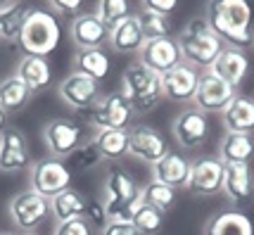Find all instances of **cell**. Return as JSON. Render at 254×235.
Returning <instances> with one entry per match:
<instances>
[{
  "mask_svg": "<svg viewBox=\"0 0 254 235\" xmlns=\"http://www.w3.org/2000/svg\"><path fill=\"white\" fill-rule=\"evenodd\" d=\"M204 19L226 48L245 50L247 45L254 43L252 7L245 0H211L207 5Z\"/></svg>",
  "mask_w": 254,
  "mask_h": 235,
  "instance_id": "6da1fadb",
  "label": "cell"
},
{
  "mask_svg": "<svg viewBox=\"0 0 254 235\" xmlns=\"http://www.w3.org/2000/svg\"><path fill=\"white\" fill-rule=\"evenodd\" d=\"M143 188L135 183L133 176H128V171H124L122 167H110L105 178V192H102L107 221L131 224L135 212L143 207Z\"/></svg>",
  "mask_w": 254,
  "mask_h": 235,
  "instance_id": "7a4b0ae2",
  "label": "cell"
},
{
  "mask_svg": "<svg viewBox=\"0 0 254 235\" xmlns=\"http://www.w3.org/2000/svg\"><path fill=\"white\" fill-rule=\"evenodd\" d=\"M178 48H181V55L183 62H188L190 67L202 69V71H209L211 64L216 62V57L223 53V41L211 31L209 22L204 17H192L186 29L178 34Z\"/></svg>",
  "mask_w": 254,
  "mask_h": 235,
  "instance_id": "3957f363",
  "label": "cell"
},
{
  "mask_svg": "<svg viewBox=\"0 0 254 235\" xmlns=\"http://www.w3.org/2000/svg\"><path fill=\"white\" fill-rule=\"evenodd\" d=\"M122 93L124 98L131 102L135 114H147L152 112L157 105L162 102L164 93H162V76L143 67L140 62H133L124 69L122 76Z\"/></svg>",
  "mask_w": 254,
  "mask_h": 235,
  "instance_id": "277c9868",
  "label": "cell"
},
{
  "mask_svg": "<svg viewBox=\"0 0 254 235\" xmlns=\"http://www.w3.org/2000/svg\"><path fill=\"white\" fill-rule=\"evenodd\" d=\"M62 38V29L60 22L53 12L48 10H36L33 7L24 22L22 36H19V48L24 55H36V57H48L55 53Z\"/></svg>",
  "mask_w": 254,
  "mask_h": 235,
  "instance_id": "5b68a950",
  "label": "cell"
},
{
  "mask_svg": "<svg viewBox=\"0 0 254 235\" xmlns=\"http://www.w3.org/2000/svg\"><path fill=\"white\" fill-rule=\"evenodd\" d=\"M131 102L124 98L122 90H114L102 95L93 107L88 110V123L95 128V133L100 131H128V123L133 121Z\"/></svg>",
  "mask_w": 254,
  "mask_h": 235,
  "instance_id": "8992f818",
  "label": "cell"
},
{
  "mask_svg": "<svg viewBox=\"0 0 254 235\" xmlns=\"http://www.w3.org/2000/svg\"><path fill=\"white\" fill-rule=\"evenodd\" d=\"M7 214H10L12 224L24 233H36L53 216L50 214V200L33 192L31 188L12 197L10 204H7Z\"/></svg>",
  "mask_w": 254,
  "mask_h": 235,
  "instance_id": "52a82bcc",
  "label": "cell"
},
{
  "mask_svg": "<svg viewBox=\"0 0 254 235\" xmlns=\"http://www.w3.org/2000/svg\"><path fill=\"white\" fill-rule=\"evenodd\" d=\"M71 169L57 157H45L33 164L31 171V190L43 195L45 200H53L60 192L71 188Z\"/></svg>",
  "mask_w": 254,
  "mask_h": 235,
  "instance_id": "ba28073f",
  "label": "cell"
},
{
  "mask_svg": "<svg viewBox=\"0 0 254 235\" xmlns=\"http://www.w3.org/2000/svg\"><path fill=\"white\" fill-rule=\"evenodd\" d=\"M223 174H226V164L219 157H199L190 167L186 190L195 197L219 195L223 190Z\"/></svg>",
  "mask_w": 254,
  "mask_h": 235,
  "instance_id": "9c48e42d",
  "label": "cell"
},
{
  "mask_svg": "<svg viewBox=\"0 0 254 235\" xmlns=\"http://www.w3.org/2000/svg\"><path fill=\"white\" fill-rule=\"evenodd\" d=\"M43 143L57 159H69L74 150L83 145V128L71 119H50L43 126Z\"/></svg>",
  "mask_w": 254,
  "mask_h": 235,
  "instance_id": "30bf717a",
  "label": "cell"
},
{
  "mask_svg": "<svg viewBox=\"0 0 254 235\" xmlns=\"http://www.w3.org/2000/svg\"><path fill=\"white\" fill-rule=\"evenodd\" d=\"M238 95L240 93H238L235 86L226 83L223 78H219L216 74H211V71H202L192 100L197 105V110H202V112L207 114V112H223Z\"/></svg>",
  "mask_w": 254,
  "mask_h": 235,
  "instance_id": "8fae6325",
  "label": "cell"
},
{
  "mask_svg": "<svg viewBox=\"0 0 254 235\" xmlns=\"http://www.w3.org/2000/svg\"><path fill=\"white\" fill-rule=\"evenodd\" d=\"M169 152V145H166V138L155 126H145V123H138L128 128V155L140 159L145 164H157L162 157Z\"/></svg>",
  "mask_w": 254,
  "mask_h": 235,
  "instance_id": "7c38bea8",
  "label": "cell"
},
{
  "mask_svg": "<svg viewBox=\"0 0 254 235\" xmlns=\"http://www.w3.org/2000/svg\"><path fill=\"white\" fill-rule=\"evenodd\" d=\"M57 93H60V98H62L71 110H76V112L90 110V107L102 98L98 81L83 76V74H78V71H71L69 76L62 78V83L57 86Z\"/></svg>",
  "mask_w": 254,
  "mask_h": 235,
  "instance_id": "4fadbf2b",
  "label": "cell"
},
{
  "mask_svg": "<svg viewBox=\"0 0 254 235\" xmlns=\"http://www.w3.org/2000/svg\"><path fill=\"white\" fill-rule=\"evenodd\" d=\"M138 62L162 76L174 67H178L183 62V55H181L178 41L174 36H169V38H159V41H147L143 50L138 53Z\"/></svg>",
  "mask_w": 254,
  "mask_h": 235,
  "instance_id": "5bb4252c",
  "label": "cell"
},
{
  "mask_svg": "<svg viewBox=\"0 0 254 235\" xmlns=\"http://www.w3.org/2000/svg\"><path fill=\"white\" fill-rule=\"evenodd\" d=\"M176 143L186 150H197L209 135V119L202 110H183L171 123Z\"/></svg>",
  "mask_w": 254,
  "mask_h": 235,
  "instance_id": "9a60e30c",
  "label": "cell"
},
{
  "mask_svg": "<svg viewBox=\"0 0 254 235\" xmlns=\"http://www.w3.org/2000/svg\"><path fill=\"white\" fill-rule=\"evenodd\" d=\"M29 164H31V150L26 135L19 128L7 126L0 133V171L14 174V171H24Z\"/></svg>",
  "mask_w": 254,
  "mask_h": 235,
  "instance_id": "2e32d148",
  "label": "cell"
},
{
  "mask_svg": "<svg viewBox=\"0 0 254 235\" xmlns=\"http://www.w3.org/2000/svg\"><path fill=\"white\" fill-rule=\"evenodd\" d=\"M199 83V71L190 67L188 62H181L171 71L162 74V93L171 102H190L195 98Z\"/></svg>",
  "mask_w": 254,
  "mask_h": 235,
  "instance_id": "e0dca14e",
  "label": "cell"
},
{
  "mask_svg": "<svg viewBox=\"0 0 254 235\" xmlns=\"http://www.w3.org/2000/svg\"><path fill=\"white\" fill-rule=\"evenodd\" d=\"M69 36L78 50H98L105 43H110V31L95 17V12H81L76 19H71Z\"/></svg>",
  "mask_w": 254,
  "mask_h": 235,
  "instance_id": "ac0fdd59",
  "label": "cell"
},
{
  "mask_svg": "<svg viewBox=\"0 0 254 235\" xmlns=\"http://www.w3.org/2000/svg\"><path fill=\"white\" fill-rule=\"evenodd\" d=\"M190 167H192V162L186 159V155L169 150L157 164H152V180H159L169 188H186Z\"/></svg>",
  "mask_w": 254,
  "mask_h": 235,
  "instance_id": "d6986e66",
  "label": "cell"
},
{
  "mask_svg": "<svg viewBox=\"0 0 254 235\" xmlns=\"http://www.w3.org/2000/svg\"><path fill=\"white\" fill-rule=\"evenodd\" d=\"M223 195L233 204H247L254 197V176L250 164H226Z\"/></svg>",
  "mask_w": 254,
  "mask_h": 235,
  "instance_id": "ffe728a7",
  "label": "cell"
},
{
  "mask_svg": "<svg viewBox=\"0 0 254 235\" xmlns=\"http://www.w3.org/2000/svg\"><path fill=\"white\" fill-rule=\"evenodd\" d=\"M211 74H216L219 78H223L226 83L231 86H240L245 78H247V71H250V57L245 55V50H238V48H223V53L216 57V62L211 64L209 69Z\"/></svg>",
  "mask_w": 254,
  "mask_h": 235,
  "instance_id": "44dd1931",
  "label": "cell"
},
{
  "mask_svg": "<svg viewBox=\"0 0 254 235\" xmlns=\"http://www.w3.org/2000/svg\"><path fill=\"white\" fill-rule=\"evenodd\" d=\"M143 45H145V36H143V29H140L138 14H131L117 29L110 31V48H112V53H117V55L140 53Z\"/></svg>",
  "mask_w": 254,
  "mask_h": 235,
  "instance_id": "7402d4cb",
  "label": "cell"
},
{
  "mask_svg": "<svg viewBox=\"0 0 254 235\" xmlns=\"http://www.w3.org/2000/svg\"><path fill=\"white\" fill-rule=\"evenodd\" d=\"M204 235H254V224L243 209H223L204 224Z\"/></svg>",
  "mask_w": 254,
  "mask_h": 235,
  "instance_id": "603a6c76",
  "label": "cell"
},
{
  "mask_svg": "<svg viewBox=\"0 0 254 235\" xmlns=\"http://www.w3.org/2000/svg\"><path fill=\"white\" fill-rule=\"evenodd\" d=\"M17 76L24 81V86L36 93H43L50 81H53V71H50V62L48 57H36V55H24L17 64Z\"/></svg>",
  "mask_w": 254,
  "mask_h": 235,
  "instance_id": "cb8c5ba5",
  "label": "cell"
},
{
  "mask_svg": "<svg viewBox=\"0 0 254 235\" xmlns=\"http://www.w3.org/2000/svg\"><path fill=\"white\" fill-rule=\"evenodd\" d=\"M223 128L226 133H245L252 135L254 131V100L238 95L223 110Z\"/></svg>",
  "mask_w": 254,
  "mask_h": 235,
  "instance_id": "d4e9b609",
  "label": "cell"
},
{
  "mask_svg": "<svg viewBox=\"0 0 254 235\" xmlns=\"http://www.w3.org/2000/svg\"><path fill=\"white\" fill-rule=\"evenodd\" d=\"M110 55L102 48H98V50H76V55H74V71L93 78L98 83L102 78L110 76Z\"/></svg>",
  "mask_w": 254,
  "mask_h": 235,
  "instance_id": "484cf974",
  "label": "cell"
},
{
  "mask_svg": "<svg viewBox=\"0 0 254 235\" xmlns=\"http://www.w3.org/2000/svg\"><path fill=\"white\" fill-rule=\"evenodd\" d=\"M86 202H88V197H83L74 188L60 192L57 197L50 200V214H53L55 224H64V221H71V219H83Z\"/></svg>",
  "mask_w": 254,
  "mask_h": 235,
  "instance_id": "4316f807",
  "label": "cell"
},
{
  "mask_svg": "<svg viewBox=\"0 0 254 235\" xmlns=\"http://www.w3.org/2000/svg\"><path fill=\"white\" fill-rule=\"evenodd\" d=\"M254 155V138L245 133H226L221 138L219 159L223 164H247Z\"/></svg>",
  "mask_w": 254,
  "mask_h": 235,
  "instance_id": "83f0119b",
  "label": "cell"
},
{
  "mask_svg": "<svg viewBox=\"0 0 254 235\" xmlns=\"http://www.w3.org/2000/svg\"><path fill=\"white\" fill-rule=\"evenodd\" d=\"M31 90L24 86V81L17 74L7 76L5 81H0V107L5 110V114H19L31 100Z\"/></svg>",
  "mask_w": 254,
  "mask_h": 235,
  "instance_id": "f1b7e54d",
  "label": "cell"
},
{
  "mask_svg": "<svg viewBox=\"0 0 254 235\" xmlns=\"http://www.w3.org/2000/svg\"><path fill=\"white\" fill-rule=\"evenodd\" d=\"M93 143L98 147L102 159L117 162L128 155V131H100L95 133Z\"/></svg>",
  "mask_w": 254,
  "mask_h": 235,
  "instance_id": "f546056e",
  "label": "cell"
},
{
  "mask_svg": "<svg viewBox=\"0 0 254 235\" xmlns=\"http://www.w3.org/2000/svg\"><path fill=\"white\" fill-rule=\"evenodd\" d=\"M95 17L105 24V29H117L124 19L131 17V5L126 0H100L95 5Z\"/></svg>",
  "mask_w": 254,
  "mask_h": 235,
  "instance_id": "4dcf8cb0",
  "label": "cell"
},
{
  "mask_svg": "<svg viewBox=\"0 0 254 235\" xmlns=\"http://www.w3.org/2000/svg\"><path fill=\"white\" fill-rule=\"evenodd\" d=\"M143 200L145 204H150V207L159 209L162 214H166L176 204V188H169V185L159 183V180H150V185L143 188Z\"/></svg>",
  "mask_w": 254,
  "mask_h": 235,
  "instance_id": "1f68e13d",
  "label": "cell"
},
{
  "mask_svg": "<svg viewBox=\"0 0 254 235\" xmlns=\"http://www.w3.org/2000/svg\"><path fill=\"white\" fill-rule=\"evenodd\" d=\"M29 12H31V7L19 2V7H14V10L7 12V14H2V17H0V41H7V43L19 41Z\"/></svg>",
  "mask_w": 254,
  "mask_h": 235,
  "instance_id": "d6a6232c",
  "label": "cell"
},
{
  "mask_svg": "<svg viewBox=\"0 0 254 235\" xmlns=\"http://www.w3.org/2000/svg\"><path fill=\"white\" fill-rule=\"evenodd\" d=\"M100 162H102V157H100L98 147L90 138V140H83V145L71 152V157L66 159V167L71 169V174H83V171L95 169Z\"/></svg>",
  "mask_w": 254,
  "mask_h": 235,
  "instance_id": "836d02e7",
  "label": "cell"
},
{
  "mask_svg": "<svg viewBox=\"0 0 254 235\" xmlns=\"http://www.w3.org/2000/svg\"><path fill=\"white\" fill-rule=\"evenodd\" d=\"M131 224L138 228L140 235H157V233H162V228H164V214L143 202V207L135 212Z\"/></svg>",
  "mask_w": 254,
  "mask_h": 235,
  "instance_id": "e575fe53",
  "label": "cell"
},
{
  "mask_svg": "<svg viewBox=\"0 0 254 235\" xmlns=\"http://www.w3.org/2000/svg\"><path fill=\"white\" fill-rule=\"evenodd\" d=\"M138 19H140V29H143L145 43H147V41H159V38H169V36H171V24H169L166 17H159L155 12L143 10L138 14Z\"/></svg>",
  "mask_w": 254,
  "mask_h": 235,
  "instance_id": "d590c367",
  "label": "cell"
},
{
  "mask_svg": "<svg viewBox=\"0 0 254 235\" xmlns=\"http://www.w3.org/2000/svg\"><path fill=\"white\" fill-rule=\"evenodd\" d=\"M83 219H86L90 224V228L98 231V233L110 224V221H107V212H105V204H102V200H98V197H90V200L86 202V214H83Z\"/></svg>",
  "mask_w": 254,
  "mask_h": 235,
  "instance_id": "8d00e7d4",
  "label": "cell"
},
{
  "mask_svg": "<svg viewBox=\"0 0 254 235\" xmlns=\"http://www.w3.org/2000/svg\"><path fill=\"white\" fill-rule=\"evenodd\" d=\"M95 231L90 228V224L86 219H71L64 224H55L53 235H93Z\"/></svg>",
  "mask_w": 254,
  "mask_h": 235,
  "instance_id": "74e56055",
  "label": "cell"
},
{
  "mask_svg": "<svg viewBox=\"0 0 254 235\" xmlns=\"http://www.w3.org/2000/svg\"><path fill=\"white\" fill-rule=\"evenodd\" d=\"M50 10L57 12V14H62V17H71V19H76L81 10H83V2L81 0H53L50 2Z\"/></svg>",
  "mask_w": 254,
  "mask_h": 235,
  "instance_id": "f35d334b",
  "label": "cell"
},
{
  "mask_svg": "<svg viewBox=\"0 0 254 235\" xmlns=\"http://www.w3.org/2000/svg\"><path fill=\"white\" fill-rule=\"evenodd\" d=\"M143 10L155 12V14H159V17H169L174 10H178V2L176 0H145Z\"/></svg>",
  "mask_w": 254,
  "mask_h": 235,
  "instance_id": "ab89813d",
  "label": "cell"
},
{
  "mask_svg": "<svg viewBox=\"0 0 254 235\" xmlns=\"http://www.w3.org/2000/svg\"><path fill=\"white\" fill-rule=\"evenodd\" d=\"M100 235H140V233H138V228L133 224H114V221H110L100 231Z\"/></svg>",
  "mask_w": 254,
  "mask_h": 235,
  "instance_id": "60d3db41",
  "label": "cell"
},
{
  "mask_svg": "<svg viewBox=\"0 0 254 235\" xmlns=\"http://www.w3.org/2000/svg\"><path fill=\"white\" fill-rule=\"evenodd\" d=\"M14 7H19V2H14V0H2V2H0V17L7 14V12H12Z\"/></svg>",
  "mask_w": 254,
  "mask_h": 235,
  "instance_id": "b9f144b4",
  "label": "cell"
},
{
  "mask_svg": "<svg viewBox=\"0 0 254 235\" xmlns=\"http://www.w3.org/2000/svg\"><path fill=\"white\" fill-rule=\"evenodd\" d=\"M7 128V114H5V110L0 107V133Z\"/></svg>",
  "mask_w": 254,
  "mask_h": 235,
  "instance_id": "7bdbcfd3",
  "label": "cell"
},
{
  "mask_svg": "<svg viewBox=\"0 0 254 235\" xmlns=\"http://www.w3.org/2000/svg\"><path fill=\"white\" fill-rule=\"evenodd\" d=\"M0 235H17V233H7V231H2V233H0Z\"/></svg>",
  "mask_w": 254,
  "mask_h": 235,
  "instance_id": "ee69618b",
  "label": "cell"
},
{
  "mask_svg": "<svg viewBox=\"0 0 254 235\" xmlns=\"http://www.w3.org/2000/svg\"><path fill=\"white\" fill-rule=\"evenodd\" d=\"M24 235H38V233H24Z\"/></svg>",
  "mask_w": 254,
  "mask_h": 235,
  "instance_id": "f6af8a7d",
  "label": "cell"
}]
</instances>
